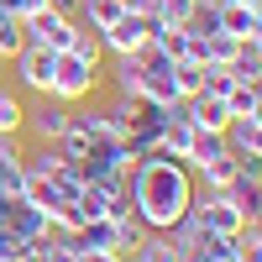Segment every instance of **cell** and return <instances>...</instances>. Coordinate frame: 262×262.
I'll list each match as a JSON object with an SVG mask.
<instances>
[{
	"instance_id": "6da1fadb",
	"label": "cell",
	"mask_w": 262,
	"mask_h": 262,
	"mask_svg": "<svg viewBox=\"0 0 262 262\" xmlns=\"http://www.w3.org/2000/svg\"><path fill=\"white\" fill-rule=\"evenodd\" d=\"M126 194H131V215H137L147 231H168L194 200V168L184 158H168L163 147H152L147 158L131 163Z\"/></svg>"
},
{
	"instance_id": "7a4b0ae2",
	"label": "cell",
	"mask_w": 262,
	"mask_h": 262,
	"mask_svg": "<svg viewBox=\"0 0 262 262\" xmlns=\"http://www.w3.org/2000/svg\"><path fill=\"white\" fill-rule=\"evenodd\" d=\"M95 90H100V63H84L79 53H58L48 100H58V105H79V100H90Z\"/></svg>"
},
{
	"instance_id": "3957f363",
	"label": "cell",
	"mask_w": 262,
	"mask_h": 262,
	"mask_svg": "<svg viewBox=\"0 0 262 262\" xmlns=\"http://www.w3.org/2000/svg\"><path fill=\"white\" fill-rule=\"evenodd\" d=\"M137 63H142V74H137V95L142 100H152V105H179V84H173V58H163L158 48H147L137 53Z\"/></svg>"
},
{
	"instance_id": "277c9868",
	"label": "cell",
	"mask_w": 262,
	"mask_h": 262,
	"mask_svg": "<svg viewBox=\"0 0 262 262\" xmlns=\"http://www.w3.org/2000/svg\"><path fill=\"white\" fill-rule=\"evenodd\" d=\"M21 32H27V42H37V48H48V53H69L74 37H79V16H63L53 6H42V11H32L21 21Z\"/></svg>"
},
{
	"instance_id": "5b68a950",
	"label": "cell",
	"mask_w": 262,
	"mask_h": 262,
	"mask_svg": "<svg viewBox=\"0 0 262 262\" xmlns=\"http://www.w3.org/2000/svg\"><path fill=\"white\" fill-rule=\"evenodd\" d=\"M100 37V48L111 53V58H131V53H142L147 48V37H152V16H142V11H121L105 32H95Z\"/></svg>"
},
{
	"instance_id": "8992f818",
	"label": "cell",
	"mask_w": 262,
	"mask_h": 262,
	"mask_svg": "<svg viewBox=\"0 0 262 262\" xmlns=\"http://www.w3.org/2000/svg\"><path fill=\"white\" fill-rule=\"evenodd\" d=\"M11 63H16V79H21V90H32V95H48L58 53H48V48H37V42H27V48H21Z\"/></svg>"
},
{
	"instance_id": "52a82bcc",
	"label": "cell",
	"mask_w": 262,
	"mask_h": 262,
	"mask_svg": "<svg viewBox=\"0 0 262 262\" xmlns=\"http://www.w3.org/2000/svg\"><path fill=\"white\" fill-rule=\"evenodd\" d=\"M221 137H226V152L236 163H257L262 158V116H231V126Z\"/></svg>"
},
{
	"instance_id": "ba28073f",
	"label": "cell",
	"mask_w": 262,
	"mask_h": 262,
	"mask_svg": "<svg viewBox=\"0 0 262 262\" xmlns=\"http://www.w3.org/2000/svg\"><path fill=\"white\" fill-rule=\"evenodd\" d=\"M226 194H231L236 205H242L247 226H257V215H262V168H257V163H236V173H231Z\"/></svg>"
},
{
	"instance_id": "9c48e42d",
	"label": "cell",
	"mask_w": 262,
	"mask_h": 262,
	"mask_svg": "<svg viewBox=\"0 0 262 262\" xmlns=\"http://www.w3.org/2000/svg\"><path fill=\"white\" fill-rule=\"evenodd\" d=\"M69 116H74V105L48 100V105H37V111H27V126L21 131H32V142H58L63 126H69Z\"/></svg>"
},
{
	"instance_id": "30bf717a",
	"label": "cell",
	"mask_w": 262,
	"mask_h": 262,
	"mask_svg": "<svg viewBox=\"0 0 262 262\" xmlns=\"http://www.w3.org/2000/svg\"><path fill=\"white\" fill-rule=\"evenodd\" d=\"M6 231H16L21 236V242H48V231H53V221H48V215H42V210H32L27 200H16V210H11V221H6Z\"/></svg>"
},
{
	"instance_id": "8fae6325",
	"label": "cell",
	"mask_w": 262,
	"mask_h": 262,
	"mask_svg": "<svg viewBox=\"0 0 262 262\" xmlns=\"http://www.w3.org/2000/svg\"><path fill=\"white\" fill-rule=\"evenodd\" d=\"M116 231H121V221H111V215H100V221H84V226H74V236H79V252H116Z\"/></svg>"
},
{
	"instance_id": "7c38bea8",
	"label": "cell",
	"mask_w": 262,
	"mask_h": 262,
	"mask_svg": "<svg viewBox=\"0 0 262 262\" xmlns=\"http://www.w3.org/2000/svg\"><path fill=\"white\" fill-rule=\"evenodd\" d=\"M63 168H69V158H63L53 142H37L32 152H21V173H32V179H53Z\"/></svg>"
},
{
	"instance_id": "4fadbf2b",
	"label": "cell",
	"mask_w": 262,
	"mask_h": 262,
	"mask_svg": "<svg viewBox=\"0 0 262 262\" xmlns=\"http://www.w3.org/2000/svg\"><path fill=\"white\" fill-rule=\"evenodd\" d=\"M215 158H226V137L221 131H194V142H189V168H205V163H215Z\"/></svg>"
},
{
	"instance_id": "5bb4252c",
	"label": "cell",
	"mask_w": 262,
	"mask_h": 262,
	"mask_svg": "<svg viewBox=\"0 0 262 262\" xmlns=\"http://www.w3.org/2000/svg\"><path fill=\"white\" fill-rule=\"evenodd\" d=\"M194 16H200V0H158V6H152V21H158V27H189Z\"/></svg>"
},
{
	"instance_id": "9a60e30c",
	"label": "cell",
	"mask_w": 262,
	"mask_h": 262,
	"mask_svg": "<svg viewBox=\"0 0 262 262\" xmlns=\"http://www.w3.org/2000/svg\"><path fill=\"white\" fill-rule=\"evenodd\" d=\"M121 11H126L121 0H79V16H84V27H90V32H105Z\"/></svg>"
},
{
	"instance_id": "2e32d148",
	"label": "cell",
	"mask_w": 262,
	"mask_h": 262,
	"mask_svg": "<svg viewBox=\"0 0 262 262\" xmlns=\"http://www.w3.org/2000/svg\"><path fill=\"white\" fill-rule=\"evenodd\" d=\"M226 111L231 116H262V90L257 84H231L226 90Z\"/></svg>"
},
{
	"instance_id": "e0dca14e",
	"label": "cell",
	"mask_w": 262,
	"mask_h": 262,
	"mask_svg": "<svg viewBox=\"0 0 262 262\" xmlns=\"http://www.w3.org/2000/svg\"><path fill=\"white\" fill-rule=\"evenodd\" d=\"M131 257H137V262H179V247H173L163 231H147V236H142V247L131 252Z\"/></svg>"
},
{
	"instance_id": "ac0fdd59",
	"label": "cell",
	"mask_w": 262,
	"mask_h": 262,
	"mask_svg": "<svg viewBox=\"0 0 262 262\" xmlns=\"http://www.w3.org/2000/svg\"><path fill=\"white\" fill-rule=\"evenodd\" d=\"M21 126H27V105H21L16 90H0V131L6 137H21Z\"/></svg>"
},
{
	"instance_id": "d6986e66",
	"label": "cell",
	"mask_w": 262,
	"mask_h": 262,
	"mask_svg": "<svg viewBox=\"0 0 262 262\" xmlns=\"http://www.w3.org/2000/svg\"><path fill=\"white\" fill-rule=\"evenodd\" d=\"M137 74H142V63H137V53L131 58H116V95H137Z\"/></svg>"
},
{
	"instance_id": "ffe728a7",
	"label": "cell",
	"mask_w": 262,
	"mask_h": 262,
	"mask_svg": "<svg viewBox=\"0 0 262 262\" xmlns=\"http://www.w3.org/2000/svg\"><path fill=\"white\" fill-rule=\"evenodd\" d=\"M69 53H79L84 63H100V58H105V48H100V37H95L90 27H84V21H79V37H74V48H69Z\"/></svg>"
},
{
	"instance_id": "44dd1931",
	"label": "cell",
	"mask_w": 262,
	"mask_h": 262,
	"mask_svg": "<svg viewBox=\"0 0 262 262\" xmlns=\"http://www.w3.org/2000/svg\"><path fill=\"white\" fill-rule=\"evenodd\" d=\"M11 163H21V137H6V131H0V168H11Z\"/></svg>"
},
{
	"instance_id": "7402d4cb",
	"label": "cell",
	"mask_w": 262,
	"mask_h": 262,
	"mask_svg": "<svg viewBox=\"0 0 262 262\" xmlns=\"http://www.w3.org/2000/svg\"><path fill=\"white\" fill-rule=\"evenodd\" d=\"M74 262H121V252H79Z\"/></svg>"
},
{
	"instance_id": "603a6c76",
	"label": "cell",
	"mask_w": 262,
	"mask_h": 262,
	"mask_svg": "<svg viewBox=\"0 0 262 262\" xmlns=\"http://www.w3.org/2000/svg\"><path fill=\"white\" fill-rule=\"evenodd\" d=\"M126 11H142V16H152V6H158V0H121Z\"/></svg>"
},
{
	"instance_id": "cb8c5ba5",
	"label": "cell",
	"mask_w": 262,
	"mask_h": 262,
	"mask_svg": "<svg viewBox=\"0 0 262 262\" xmlns=\"http://www.w3.org/2000/svg\"><path fill=\"white\" fill-rule=\"evenodd\" d=\"M242 6H257V11H262V0H242Z\"/></svg>"
},
{
	"instance_id": "d4e9b609",
	"label": "cell",
	"mask_w": 262,
	"mask_h": 262,
	"mask_svg": "<svg viewBox=\"0 0 262 262\" xmlns=\"http://www.w3.org/2000/svg\"><path fill=\"white\" fill-rule=\"evenodd\" d=\"M200 6H215V0H200Z\"/></svg>"
}]
</instances>
